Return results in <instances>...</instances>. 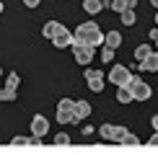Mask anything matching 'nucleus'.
<instances>
[{"instance_id": "nucleus-12", "label": "nucleus", "mask_w": 158, "mask_h": 155, "mask_svg": "<svg viewBox=\"0 0 158 155\" xmlns=\"http://www.w3.org/2000/svg\"><path fill=\"white\" fill-rule=\"evenodd\" d=\"M106 5H109L114 13H122V10L130 8V0H106Z\"/></svg>"}, {"instance_id": "nucleus-10", "label": "nucleus", "mask_w": 158, "mask_h": 155, "mask_svg": "<svg viewBox=\"0 0 158 155\" xmlns=\"http://www.w3.org/2000/svg\"><path fill=\"white\" fill-rule=\"evenodd\" d=\"M117 101H119V103L135 101V96H132V90H130V85H117Z\"/></svg>"}, {"instance_id": "nucleus-11", "label": "nucleus", "mask_w": 158, "mask_h": 155, "mask_svg": "<svg viewBox=\"0 0 158 155\" xmlns=\"http://www.w3.org/2000/svg\"><path fill=\"white\" fill-rule=\"evenodd\" d=\"M140 70H150V73H158V52H150V57L145 62H137Z\"/></svg>"}, {"instance_id": "nucleus-2", "label": "nucleus", "mask_w": 158, "mask_h": 155, "mask_svg": "<svg viewBox=\"0 0 158 155\" xmlns=\"http://www.w3.org/2000/svg\"><path fill=\"white\" fill-rule=\"evenodd\" d=\"M94 49H96V47H91V44L75 42V44H73V54H75V62H78V65H88V62H94Z\"/></svg>"}, {"instance_id": "nucleus-4", "label": "nucleus", "mask_w": 158, "mask_h": 155, "mask_svg": "<svg viewBox=\"0 0 158 155\" xmlns=\"http://www.w3.org/2000/svg\"><path fill=\"white\" fill-rule=\"evenodd\" d=\"M130 90H132L135 101H148L150 93H153V90H150V85L143 80V78H132V80H130Z\"/></svg>"}, {"instance_id": "nucleus-3", "label": "nucleus", "mask_w": 158, "mask_h": 155, "mask_svg": "<svg viewBox=\"0 0 158 155\" xmlns=\"http://www.w3.org/2000/svg\"><path fill=\"white\" fill-rule=\"evenodd\" d=\"M73 42H75V34H70L68 29L60 23L57 26V31L52 34V44H55L57 49H65V47H73Z\"/></svg>"}, {"instance_id": "nucleus-28", "label": "nucleus", "mask_w": 158, "mask_h": 155, "mask_svg": "<svg viewBox=\"0 0 158 155\" xmlns=\"http://www.w3.org/2000/svg\"><path fill=\"white\" fill-rule=\"evenodd\" d=\"M148 147H158V132H156V134H153V137H150V140H148Z\"/></svg>"}, {"instance_id": "nucleus-26", "label": "nucleus", "mask_w": 158, "mask_h": 155, "mask_svg": "<svg viewBox=\"0 0 158 155\" xmlns=\"http://www.w3.org/2000/svg\"><path fill=\"white\" fill-rule=\"evenodd\" d=\"M124 134H127V129H124V127H117V132H114V142H122Z\"/></svg>"}, {"instance_id": "nucleus-27", "label": "nucleus", "mask_w": 158, "mask_h": 155, "mask_svg": "<svg viewBox=\"0 0 158 155\" xmlns=\"http://www.w3.org/2000/svg\"><path fill=\"white\" fill-rule=\"evenodd\" d=\"M39 3H42V0H23V5H26V8H36Z\"/></svg>"}, {"instance_id": "nucleus-20", "label": "nucleus", "mask_w": 158, "mask_h": 155, "mask_svg": "<svg viewBox=\"0 0 158 155\" xmlns=\"http://www.w3.org/2000/svg\"><path fill=\"white\" fill-rule=\"evenodd\" d=\"M119 145H124V147H137V145H140V140H137L135 137V134H124V137H122V142H119Z\"/></svg>"}, {"instance_id": "nucleus-31", "label": "nucleus", "mask_w": 158, "mask_h": 155, "mask_svg": "<svg viewBox=\"0 0 158 155\" xmlns=\"http://www.w3.org/2000/svg\"><path fill=\"white\" fill-rule=\"evenodd\" d=\"M156 26H158V13H156Z\"/></svg>"}, {"instance_id": "nucleus-14", "label": "nucleus", "mask_w": 158, "mask_h": 155, "mask_svg": "<svg viewBox=\"0 0 158 155\" xmlns=\"http://www.w3.org/2000/svg\"><path fill=\"white\" fill-rule=\"evenodd\" d=\"M114 132H117V127H114V124H101V127H98V134H101V140H114Z\"/></svg>"}, {"instance_id": "nucleus-19", "label": "nucleus", "mask_w": 158, "mask_h": 155, "mask_svg": "<svg viewBox=\"0 0 158 155\" xmlns=\"http://www.w3.org/2000/svg\"><path fill=\"white\" fill-rule=\"evenodd\" d=\"M57 109H60V111H73L75 114V101L73 98H62L60 103H57Z\"/></svg>"}, {"instance_id": "nucleus-21", "label": "nucleus", "mask_w": 158, "mask_h": 155, "mask_svg": "<svg viewBox=\"0 0 158 155\" xmlns=\"http://www.w3.org/2000/svg\"><path fill=\"white\" fill-rule=\"evenodd\" d=\"M57 26H60V23H57V21H49V23H44V29H42V34L47 36V39H52V34H55V31H57Z\"/></svg>"}, {"instance_id": "nucleus-6", "label": "nucleus", "mask_w": 158, "mask_h": 155, "mask_svg": "<svg viewBox=\"0 0 158 155\" xmlns=\"http://www.w3.org/2000/svg\"><path fill=\"white\" fill-rule=\"evenodd\" d=\"M83 78H85V83H88V88L94 90V93H101V90H104V75L98 73V70H91L88 67L83 73Z\"/></svg>"}, {"instance_id": "nucleus-9", "label": "nucleus", "mask_w": 158, "mask_h": 155, "mask_svg": "<svg viewBox=\"0 0 158 155\" xmlns=\"http://www.w3.org/2000/svg\"><path fill=\"white\" fill-rule=\"evenodd\" d=\"M101 8H104V0H83V10L88 13V16L101 13Z\"/></svg>"}, {"instance_id": "nucleus-1", "label": "nucleus", "mask_w": 158, "mask_h": 155, "mask_svg": "<svg viewBox=\"0 0 158 155\" xmlns=\"http://www.w3.org/2000/svg\"><path fill=\"white\" fill-rule=\"evenodd\" d=\"M104 39H106V34H101L98 31V26L94 21H85L75 29V42H83V44H91V47H98V44H104ZM73 42V44H75Z\"/></svg>"}, {"instance_id": "nucleus-23", "label": "nucleus", "mask_w": 158, "mask_h": 155, "mask_svg": "<svg viewBox=\"0 0 158 155\" xmlns=\"http://www.w3.org/2000/svg\"><path fill=\"white\" fill-rule=\"evenodd\" d=\"M55 145H57V147H68V145H70V137H68V134H65V132L55 134Z\"/></svg>"}, {"instance_id": "nucleus-16", "label": "nucleus", "mask_w": 158, "mask_h": 155, "mask_svg": "<svg viewBox=\"0 0 158 155\" xmlns=\"http://www.w3.org/2000/svg\"><path fill=\"white\" fill-rule=\"evenodd\" d=\"M57 121H60V124H70V121H75V114L73 111H60V109H57Z\"/></svg>"}, {"instance_id": "nucleus-7", "label": "nucleus", "mask_w": 158, "mask_h": 155, "mask_svg": "<svg viewBox=\"0 0 158 155\" xmlns=\"http://www.w3.org/2000/svg\"><path fill=\"white\" fill-rule=\"evenodd\" d=\"M47 129H49V124H47V119H44L42 114H36L34 119H31V132H34V134L44 137V134H47Z\"/></svg>"}, {"instance_id": "nucleus-15", "label": "nucleus", "mask_w": 158, "mask_h": 155, "mask_svg": "<svg viewBox=\"0 0 158 155\" xmlns=\"http://www.w3.org/2000/svg\"><path fill=\"white\" fill-rule=\"evenodd\" d=\"M148 57H150V47H148V44H140V47L135 49V60L137 62H145Z\"/></svg>"}, {"instance_id": "nucleus-5", "label": "nucleus", "mask_w": 158, "mask_h": 155, "mask_svg": "<svg viewBox=\"0 0 158 155\" xmlns=\"http://www.w3.org/2000/svg\"><path fill=\"white\" fill-rule=\"evenodd\" d=\"M130 80H132V75H130V70L122 67V65H114V67L109 70V83H114V85H130Z\"/></svg>"}, {"instance_id": "nucleus-24", "label": "nucleus", "mask_w": 158, "mask_h": 155, "mask_svg": "<svg viewBox=\"0 0 158 155\" xmlns=\"http://www.w3.org/2000/svg\"><path fill=\"white\" fill-rule=\"evenodd\" d=\"M10 147H29V137H13Z\"/></svg>"}, {"instance_id": "nucleus-18", "label": "nucleus", "mask_w": 158, "mask_h": 155, "mask_svg": "<svg viewBox=\"0 0 158 155\" xmlns=\"http://www.w3.org/2000/svg\"><path fill=\"white\" fill-rule=\"evenodd\" d=\"M119 16H122V23H124V26H132V23H135V8H127V10H122Z\"/></svg>"}, {"instance_id": "nucleus-13", "label": "nucleus", "mask_w": 158, "mask_h": 155, "mask_svg": "<svg viewBox=\"0 0 158 155\" xmlns=\"http://www.w3.org/2000/svg\"><path fill=\"white\" fill-rule=\"evenodd\" d=\"M104 44H109V47H119V44H122V34H119V31H109V34H106V39H104Z\"/></svg>"}, {"instance_id": "nucleus-22", "label": "nucleus", "mask_w": 158, "mask_h": 155, "mask_svg": "<svg viewBox=\"0 0 158 155\" xmlns=\"http://www.w3.org/2000/svg\"><path fill=\"white\" fill-rule=\"evenodd\" d=\"M101 60H104V62H111V60H114V47L104 44V49H101Z\"/></svg>"}, {"instance_id": "nucleus-34", "label": "nucleus", "mask_w": 158, "mask_h": 155, "mask_svg": "<svg viewBox=\"0 0 158 155\" xmlns=\"http://www.w3.org/2000/svg\"><path fill=\"white\" fill-rule=\"evenodd\" d=\"M0 73H3V70H0Z\"/></svg>"}, {"instance_id": "nucleus-33", "label": "nucleus", "mask_w": 158, "mask_h": 155, "mask_svg": "<svg viewBox=\"0 0 158 155\" xmlns=\"http://www.w3.org/2000/svg\"><path fill=\"white\" fill-rule=\"evenodd\" d=\"M156 47H158V39H156Z\"/></svg>"}, {"instance_id": "nucleus-17", "label": "nucleus", "mask_w": 158, "mask_h": 155, "mask_svg": "<svg viewBox=\"0 0 158 155\" xmlns=\"http://www.w3.org/2000/svg\"><path fill=\"white\" fill-rule=\"evenodd\" d=\"M18 83H21V78H18L16 73H10V75H8V80H5V88L16 93V90H18Z\"/></svg>"}, {"instance_id": "nucleus-29", "label": "nucleus", "mask_w": 158, "mask_h": 155, "mask_svg": "<svg viewBox=\"0 0 158 155\" xmlns=\"http://www.w3.org/2000/svg\"><path fill=\"white\" fill-rule=\"evenodd\" d=\"M150 124H153V129H156V132H158V114L153 116V119H150Z\"/></svg>"}, {"instance_id": "nucleus-8", "label": "nucleus", "mask_w": 158, "mask_h": 155, "mask_svg": "<svg viewBox=\"0 0 158 155\" xmlns=\"http://www.w3.org/2000/svg\"><path fill=\"white\" fill-rule=\"evenodd\" d=\"M85 116H91V103L88 101H75V121L85 119Z\"/></svg>"}, {"instance_id": "nucleus-25", "label": "nucleus", "mask_w": 158, "mask_h": 155, "mask_svg": "<svg viewBox=\"0 0 158 155\" xmlns=\"http://www.w3.org/2000/svg\"><path fill=\"white\" fill-rule=\"evenodd\" d=\"M0 101H16V93L8 88H0Z\"/></svg>"}, {"instance_id": "nucleus-32", "label": "nucleus", "mask_w": 158, "mask_h": 155, "mask_svg": "<svg viewBox=\"0 0 158 155\" xmlns=\"http://www.w3.org/2000/svg\"><path fill=\"white\" fill-rule=\"evenodd\" d=\"M0 13H3V3H0Z\"/></svg>"}, {"instance_id": "nucleus-30", "label": "nucleus", "mask_w": 158, "mask_h": 155, "mask_svg": "<svg viewBox=\"0 0 158 155\" xmlns=\"http://www.w3.org/2000/svg\"><path fill=\"white\" fill-rule=\"evenodd\" d=\"M150 3H153V5H156V8H158V0H150Z\"/></svg>"}]
</instances>
